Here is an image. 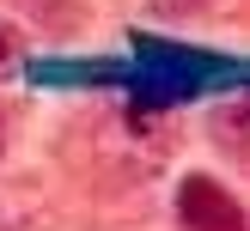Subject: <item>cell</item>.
Masks as SVG:
<instances>
[{"label":"cell","mask_w":250,"mask_h":231,"mask_svg":"<svg viewBox=\"0 0 250 231\" xmlns=\"http://www.w3.org/2000/svg\"><path fill=\"white\" fill-rule=\"evenodd\" d=\"M12 61H19V24H6V18H0V73H6Z\"/></svg>","instance_id":"cell-1"},{"label":"cell","mask_w":250,"mask_h":231,"mask_svg":"<svg viewBox=\"0 0 250 231\" xmlns=\"http://www.w3.org/2000/svg\"><path fill=\"white\" fill-rule=\"evenodd\" d=\"M153 12H165V18H189V12H202L208 0H146Z\"/></svg>","instance_id":"cell-2"},{"label":"cell","mask_w":250,"mask_h":231,"mask_svg":"<svg viewBox=\"0 0 250 231\" xmlns=\"http://www.w3.org/2000/svg\"><path fill=\"white\" fill-rule=\"evenodd\" d=\"M0 146H6V134H0Z\"/></svg>","instance_id":"cell-3"}]
</instances>
